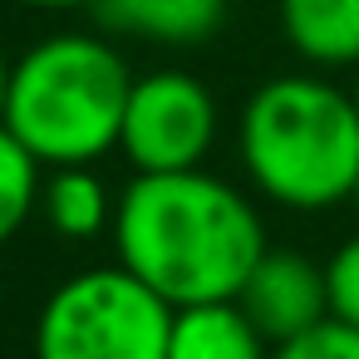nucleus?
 Wrapping results in <instances>:
<instances>
[{"instance_id":"obj_1","label":"nucleus","mask_w":359,"mask_h":359,"mask_svg":"<svg viewBox=\"0 0 359 359\" xmlns=\"http://www.w3.org/2000/svg\"><path fill=\"white\" fill-rule=\"evenodd\" d=\"M118 266L158 290L172 310L236 300L246 271L271 246L246 192L207 168L138 172L114 207Z\"/></svg>"},{"instance_id":"obj_2","label":"nucleus","mask_w":359,"mask_h":359,"mask_svg":"<svg viewBox=\"0 0 359 359\" xmlns=\"http://www.w3.org/2000/svg\"><path fill=\"white\" fill-rule=\"evenodd\" d=\"M251 187L290 212H330L359 182V114L325 74L266 79L236 123Z\"/></svg>"},{"instance_id":"obj_3","label":"nucleus","mask_w":359,"mask_h":359,"mask_svg":"<svg viewBox=\"0 0 359 359\" xmlns=\"http://www.w3.org/2000/svg\"><path fill=\"white\" fill-rule=\"evenodd\" d=\"M133 74L114 40L60 30L35 40L11 65L6 123L40 168H94L118 148Z\"/></svg>"},{"instance_id":"obj_4","label":"nucleus","mask_w":359,"mask_h":359,"mask_svg":"<svg viewBox=\"0 0 359 359\" xmlns=\"http://www.w3.org/2000/svg\"><path fill=\"white\" fill-rule=\"evenodd\" d=\"M172 305L123 266H94L50 290L35 359H163Z\"/></svg>"},{"instance_id":"obj_5","label":"nucleus","mask_w":359,"mask_h":359,"mask_svg":"<svg viewBox=\"0 0 359 359\" xmlns=\"http://www.w3.org/2000/svg\"><path fill=\"white\" fill-rule=\"evenodd\" d=\"M222 114L212 89L187 69L138 74L123 104L118 153L138 172H192L217 143Z\"/></svg>"},{"instance_id":"obj_6","label":"nucleus","mask_w":359,"mask_h":359,"mask_svg":"<svg viewBox=\"0 0 359 359\" xmlns=\"http://www.w3.org/2000/svg\"><path fill=\"white\" fill-rule=\"evenodd\" d=\"M241 315L261 330V339L271 349L310 334L315 325L330 320V285H325V266H315L300 251L285 246H266L256 256V266L246 271L241 290H236Z\"/></svg>"},{"instance_id":"obj_7","label":"nucleus","mask_w":359,"mask_h":359,"mask_svg":"<svg viewBox=\"0 0 359 359\" xmlns=\"http://www.w3.org/2000/svg\"><path fill=\"white\" fill-rule=\"evenodd\" d=\"M94 20L109 35L192 50V45H207L226 25V0H99Z\"/></svg>"},{"instance_id":"obj_8","label":"nucleus","mask_w":359,"mask_h":359,"mask_svg":"<svg viewBox=\"0 0 359 359\" xmlns=\"http://www.w3.org/2000/svg\"><path fill=\"white\" fill-rule=\"evenodd\" d=\"M280 35L310 69L359 65V0H276Z\"/></svg>"},{"instance_id":"obj_9","label":"nucleus","mask_w":359,"mask_h":359,"mask_svg":"<svg viewBox=\"0 0 359 359\" xmlns=\"http://www.w3.org/2000/svg\"><path fill=\"white\" fill-rule=\"evenodd\" d=\"M163 359H271V344L241 315L236 300H212V305L172 310Z\"/></svg>"},{"instance_id":"obj_10","label":"nucleus","mask_w":359,"mask_h":359,"mask_svg":"<svg viewBox=\"0 0 359 359\" xmlns=\"http://www.w3.org/2000/svg\"><path fill=\"white\" fill-rule=\"evenodd\" d=\"M118 197L94 168H50L40 187V217L65 241H94L114 226Z\"/></svg>"},{"instance_id":"obj_11","label":"nucleus","mask_w":359,"mask_h":359,"mask_svg":"<svg viewBox=\"0 0 359 359\" xmlns=\"http://www.w3.org/2000/svg\"><path fill=\"white\" fill-rule=\"evenodd\" d=\"M40 187H45L40 158L0 123V246L40 212Z\"/></svg>"},{"instance_id":"obj_12","label":"nucleus","mask_w":359,"mask_h":359,"mask_svg":"<svg viewBox=\"0 0 359 359\" xmlns=\"http://www.w3.org/2000/svg\"><path fill=\"white\" fill-rule=\"evenodd\" d=\"M325 285H330V320L359 330V236L334 246V256L325 261Z\"/></svg>"},{"instance_id":"obj_13","label":"nucleus","mask_w":359,"mask_h":359,"mask_svg":"<svg viewBox=\"0 0 359 359\" xmlns=\"http://www.w3.org/2000/svg\"><path fill=\"white\" fill-rule=\"evenodd\" d=\"M271 359H359V330H349L339 320H325L310 334L271 349Z\"/></svg>"},{"instance_id":"obj_14","label":"nucleus","mask_w":359,"mask_h":359,"mask_svg":"<svg viewBox=\"0 0 359 359\" xmlns=\"http://www.w3.org/2000/svg\"><path fill=\"white\" fill-rule=\"evenodd\" d=\"M30 11H94L99 0H20Z\"/></svg>"},{"instance_id":"obj_15","label":"nucleus","mask_w":359,"mask_h":359,"mask_svg":"<svg viewBox=\"0 0 359 359\" xmlns=\"http://www.w3.org/2000/svg\"><path fill=\"white\" fill-rule=\"evenodd\" d=\"M11 65L15 60H6V50H0V114H6V94H11Z\"/></svg>"},{"instance_id":"obj_16","label":"nucleus","mask_w":359,"mask_h":359,"mask_svg":"<svg viewBox=\"0 0 359 359\" xmlns=\"http://www.w3.org/2000/svg\"><path fill=\"white\" fill-rule=\"evenodd\" d=\"M349 99H354V114H359V65H354V74H349Z\"/></svg>"},{"instance_id":"obj_17","label":"nucleus","mask_w":359,"mask_h":359,"mask_svg":"<svg viewBox=\"0 0 359 359\" xmlns=\"http://www.w3.org/2000/svg\"><path fill=\"white\" fill-rule=\"evenodd\" d=\"M349 202H354V212H359V182H354V192H349Z\"/></svg>"}]
</instances>
